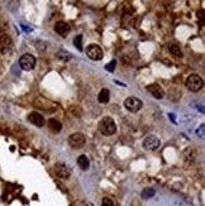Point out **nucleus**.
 Instances as JSON below:
<instances>
[{
	"label": "nucleus",
	"instance_id": "1",
	"mask_svg": "<svg viewBox=\"0 0 205 206\" xmlns=\"http://www.w3.org/2000/svg\"><path fill=\"white\" fill-rule=\"evenodd\" d=\"M99 130L104 135H113L117 132V125L114 120L109 116H104L99 123Z\"/></svg>",
	"mask_w": 205,
	"mask_h": 206
},
{
	"label": "nucleus",
	"instance_id": "2",
	"mask_svg": "<svg viewBox=\"0 0 205 206\" xmlns=\"http://www.w3.org/2000/svg\"><path fill=\"white\" fill-rule=\"evenodd\" d=\"M203 86H204L203 78L196 74H192L186 78V87L192 92H198L199 90L203 89Z\"/></svg>",
	"mask_w": 205,
	"mask_h": 206
},
{
	"label": "nucleus",
	"instance_id": "3",
	"mask_svg": "<svg viewBox=\"0 0 205 206\" xmlns=\"http://www.w3.org/2000/svg\"><path fill=\"white\" fill-rule=\"evenodd\" d=\"M19 66L24 71H32L36 66V57L30 53H25L19 58Z\"/></svg>",
	"mask_w": 205,
	"mask_h": 206
},
{
	"label": "nucleus",
	"instance_id": "4",
	"mask_svg": "<svg viewBox=\"0 0 205 206\" xmlns=\"http://www.w3.org/2000/svg\"><path fill=\"white\" fill-rule=\"evenodd\" d=\"M143 106V102L142 100H139L138 97H134V96H130V97H127L124 100V108L130 111V113H137L142 109Z\"/></svg>",
	"mask_w": 205,
	"mask_h": 206
},
{
	"label": "nucleus",
	"instance_id": "5",
	"mask_svg": "<svg viewBox=\"0 0 205 206\" xmlns=\"http://www.w3.org/2000/svg\"><path fill=\"white\" fill-rule=\"evenodd\" d=\"M85 142H86V138H85V135L83 134V133H74V134H71L70 137H68V144L72 148H76V149H79V148H81L85 144Z\"/></svg>",
	"mask_w": 205,
	"mask_h": 206
},
{
	"label": "nucleus",
	"instance_id": "6",
	"mask_svg": "<svg viewBox=\"0 0 205 206\" xmlns=\"http://www.w3.org/2000/svg\"><path fill=\"white\" fill-rule=\"evenodd\" d=\"M86 56L93 61H100L104 53H102V49L98 44H90L86 48Z\"/></svg>",
	"mask_w": 205,
	"mask_h": 206
},
{
	"label": "nucleus",
	"instance_id": "7",
	"mask_svg": "<svg viewBox=\"0 0 205 206\" xmlns=\"http://www.w3.org/2000/svg\"><path fill=\"white\" fill-rule=\"evenodd\" d=\"M161 146V142L156 135H148L143 140V147L147 151H157Z\"/></svg>",
	"mask_w": 205,
	"mask_h": 206
},
{
	"label": "nucleus",
	"instance_id": "8",
	"mask_svg": "<svg viewBox=\"0 0 205 206\" xmlns=\"http://www.w3.org/2000/svg\"><path fill=\"white\" fill-rule=\"evenodd\" d=\"M55 171H56L57 177L62 178V180H66L71 176V170L66 166L65 163H57L55 166Z\"/></svg>",
	"mask_w": 205,
	"mask_h": 206
},
{
	"label": "nucleus",
	"instance_id": "9",
	"mask_svg": "<svg viewBox=\"0 0 205 206\" xmlns=\"http://www.w3.org/2000/svg\"><path fill=\"white\" fill-rule=\"evenodd\" d=\"M28 121L29 123H32L33 125H36V127H43L44 125V123H46V120H44V118L39 114V113H37V111H33V113H30V114L28 115Z\"/></svg>",
	"mask_w": 205,
	"mask_h": 206
},
{
	"label": "nucleus",
	"instance_id": "10",
	"mask_svg": "<svg viewBox=\"0 0 205 206\" xmlns=\"http://www.w3.org/2000/svg\"><path fill=\"white\" fill-rule=\"evenodd\" d=\"M147 91L149 92L153 97H156V99H162L163 96H165V91H163V89L158 84L148 85L147 86Z\"/></svg>",
	"mask_w": 205,
	"mask_h": 206
},
{
	"label": "nucleus",
	"instance_id": "11",
	"mask_svg": "<svg viewBox=\"0 0 205 206\" xmlns=\"http://www.w3.org/2000/svg\"><path fill=\"white\" fill-rule=\"evenodd\" d=\"M13 46V40L8 34H2L0 36V48L3 49V52H6L12 48Z\"/></svg>",
	"mask_w": 205,
	"mask_h": 206
},
{
	"label": "nucleus",
	"instance_id": "12",
	"mask_svg": "<svg viewBox=\"0 0 205 206\" xmlns=\"http://www.w3.org/2000/svg\"><path fill=\"white\" fill-rule=\"evenodd\" d=\"M55 30H56V33H58L61 37H66L67 33L70 32V25L65 22H57L55 24Z\"/></svg>",
	"mask_w": 205,
	"mask_h": 206
},
{
	"label": "nucleus",
	"instance_id": "13",
	"mask_svg": "<svg viewBox=\"0 0 205 206\" xmlns=\"http://www.w3.org/2000/svg\"><path fill=\"white\" fill-rule=\"evenodd\" d=\"M36 105L38 106V108H41V109H43V110H46V111H52L53 109H51L48 105H56L55 102H52V101H49V100H46L44 97H37L36 99Z\"/></svg>",
	"mask_w": 205,
	"mask_h": 206
},
{
	"label": "nucleus",
	"instance_id": "14",
	"mask_svg": "<svg viewBox=\"0 0 205 206\" xmlns=\"http://www.w3.org/2000/svg\"><path fill=\"white\" fill-rule=\"evenodd\" d=\"M98 100L99 102H101V104H106V102H109L110 100V91L108 89H101L99 95H98Z\"/></svg>",
	"mask_w": 205,
	"mask_h": 206
},
{
	"label": "nucleus",
	"instance_id": "15",
	"mask_svg": "<svg viewBox=\"0 0 205 206\" xmlns=\"http://www.w3.org/2000/svg\"><path fill=\"white\" fill-rule=\"evenodd\" d=\"M48 128L52 130L53 133H60L61 129H62V124H61V121H58L57 119H49L48 120Z\"/></svg>",
	"mask_w": 205,
	"mask_h": 206
},
{
	"label": "nucleus",
	"instance_id": "16",
	"mask_svg": "<svg viewBox=\"0 0 205 206\" xmlns=\"http://www.w3.org/2000/svg\"><path fill=\"white\" fill-rule=\"evenodd\" d=\"M77 164H79V167L81 170L86 171L89 168V166H90V161H89V158L85 156V154H83V156H80L77 158Z\"/></svg>",
	"mask_w": 205,
	"mask_h": 206
},
{
	"label": "nucleus",
	"instance_id": "17",
	"mask_svg": "<svg viewBox=\"0 0 205 206\" xmlns=\"http://www.w3.org/2000/svg\"><path fill=\"white\" fill-rule=\"evenodd\" d=\"M156 195V191L153 190V189H145L142 191V193H141V197L143 199V200H148V199H152L153 196Z\"/></svg>",
	"mask_w": 205,
	"mask_h": 206
},
{
	"label": "nucleus",
	"instance_id": "18",
	"mask_svg": "<svg viewBox=\"0 0 205 206\" xmlns=\"http://www.w3.org/2000/svg\"><path fill=\"white\" fill-rule=\"evenodd\" d=\"M168 51H170V53H171L172 56H175V57H182L181 49H180L179 46H176V44H170V46H168Z\"/></svg>",
	"mask_w": 205,
	"mask_h": 206
},
{
	"label": "nucleus",
	"instance_id": "19",
	"mask_svg": "<svg viewBox=\"0 0 205 206\" xmlns=\"http://www.w3.org/2000/svg\"><path fill=\"white\" fill-rule=\"evenodd\" d=\"M60 59H62V61H67V59H70V55L68 53H66V52H64V51H60V52L56 55Z\"/></svg>",
	"mask_w": 205,
	"mask_h": 206
},
{
	"label": "nucleus",
	"instance_id": "20",
	"mask_svg": "<svg viewBox=\"0 0 205 206\" xmlns=\"http://www.w3.org/2000/svg\"><path fill=\"white\" fill-rule=\"evenodd\" d=\"M101 206H114V202H113L111 199H109V197H104L101 201Z\"/></svg>",
	"mask_w": 205,
	"mask_h": 206
},
{
	"label": "nucleus",
	"instance_id": "21",
	"mask_svg": "<svg viewBox=\"0 0 205 206\" xmlns=\"http://www.w3.org/2000/svg\"><path fill=\"white\" fill-rule=\"evenodd\" d=\"M81 40H83V36H77L76 38H75V40H74V43H75V46L81 51L83 49V47H81Z\"/></svg>",
	"mask_w": 205,
	"mask_h": 206
},
{
	"label": "nucleus",
	"instance_id": "22",
	"mask_svg": "<svg viewBox=\"0 0 205 206\" xmlns=\"http://www.w3.org/2000/svg\"><path fill=\"white\" fill-rule=\"evenodd\" d=\"M115 63H117V62H115V61H111V62H110L109 65H106V67H105V68H106L108 71L113 72V71H114V68H115Z\"/></svg>",
	"mask_w": 205,
	"mask_h": 206
},
{
	"label": "nucleus",
	"instance_id": "23",
	"mask_svg": "<svg viewBox=\"0 0 205 206\" xmlns=\"http://www.w3.org/2000/svg\"><path fill=\"white\" fill-rule=\"evenodd\" d=\"M204 129H205L204 125H201V127H200V130L198 129V132H196V133H198V135H200L201 138H204Z\"/></svg>",
	"mask_w": 205,
	"mask_h": 206
}]
</instances>
